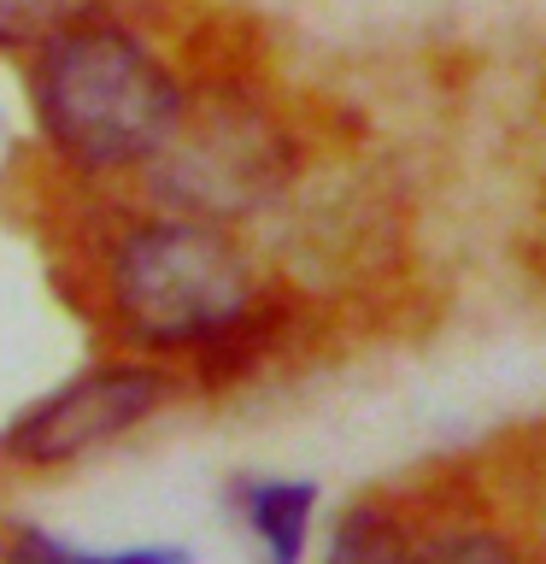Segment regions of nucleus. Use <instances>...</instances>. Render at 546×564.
Listing matches in <instances>:
<instances>
[{"instance_id": "nucleus-8", "label": "nucleus", "mask_w": 546, "mask_h": 564, "mask_svg": "<svg viewBox=\"0 0 546 564\" xmlns=\"http://www.w3.org/2000/svg\"><path fill=\"white\" fill-rule=\"evenodd\" d=\"M7 564H188V553H176V546H118V553H95V546H70V541L42 535V529H24L12 541Z\"/></svg>"}, {"instance_id": "nucleus-9", "label": "nucleus", "mask_w": 546, "mask_h": 564, "mask_svg": "<svg viewBox=\"0 0 546 564\" xmlns=\"http://www.w3.org/2000/svg\"><path fill=\"white\" fill-rule=\"evenodd\" d=\"M412 564H517V546L500 529H452V535H435L423 553H412Z\"/></svg>"}, {"instance_id": "nucleus-6", "label": "nucleus", "mask_w": 546, "mask_h": 564, "mask_svg": "<svg viewBox=\"0 0 546 564\" xmlns=\"http://www.w3.org/2000/svg\"><path fill=\"white\" fill-rule=\"evenodd\" d=\"M324 564H412V546H405V529L376 506H359L335 523L329 558Z\"/></svg>"}, {"instance_id": "nucleus-4", "label": "nucleus", "mask_w": 546, "mask_h": 564, "mask_svg": "<svg viewBox=\"0 0 546 564\" xmlns=\"http://www.w3.org/2000/svg\"><path fill=\"white\" fill-rule=\"evenodd\" d=\"M159 400H165V377L148 365L83 370L77 382H65L59 394H47L12 423L7 453L24 465H65V458H83L118 441L123 430H135Z\"/></svg>"}, {"instance_id": "nucleus-2", "label": "nucleus", "mask_w": 546, "mask_h": 564, "mask_svg": "<svg viewBox=\"0 0 546 564\" xmlns=\"http://www.w3.org/2000/svg\"><path fill=\"white\" fill-rule=\"evenodd\" d=\"M253 271L206 218L141 224L112 259V306L148 347H211L253 329Z\"/></svg>"}, {"instance_id": "nucleus-7", "label": "nucleus", "mask_w": 546, "mask_h": 564, "mask_svg": "<svg viewBox=\"0 0 546 564\" xmlns=\"http://www.w3.org/2000/svg\"><path fill=\"white\" fill-rule=\"evenodd\" d=\"M95 0H0V47H47L53 35L88 24Z\"/></svg>"}, {"instance_id": "nucleus-1", "label": "nucleus", "mask_w": 546, "mask_h": 564, "mask_svg": "<svg viewBox=\"0 0 546 564\" xmlns=\"http://www.w3.org/2000/svg\"><path fill=\"white\" fill-rule=\"evenodd\" d=\"M35 112L65 159L83 171H118L159 153L183 112V88L135 35L77 24L42 47Z\"/></svg>"}, {"instance_id": "nucleus-3", "label": "nucleus", "mask_w": 546, "mask_h": 564, "mask_svg": "<svg viewBox=\"0 0 546 564\" xmlns=\"http://www.w3.org/2000/svg\"><path fill=\"white\" fill-rule=\"evenodd\" d=\"M148 165L159 188H165V200H176L188 218H229V212L271 200L288 159H282V141L259 118L223 112L188 130V118L176 112L171 135L159 141Z\"/></svg>"}, {"instance_id": "nucleus-5", "label": "nucleus", "mask_w": 546, "mask_h": 564, "mask_svg": "<svg viewBox=\"0 0 546 564\" xmlns=\"http://www.w3.org/2000/svg\"><path fill=\"white\" fill-rule=\"evenodd\" d=\"M236 506L253 541L264 546V564H299L312 535V511H317V488L294 482V476H253L236 488Z\"/></svg>"}]
</instances>
